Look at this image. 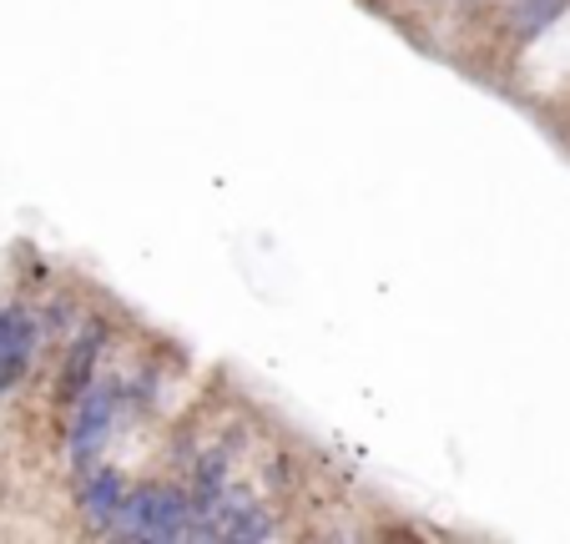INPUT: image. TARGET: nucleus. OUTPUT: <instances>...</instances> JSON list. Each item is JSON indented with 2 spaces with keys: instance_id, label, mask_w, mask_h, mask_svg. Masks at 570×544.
Segmentation results:
<instances>
[{
  "instance_id": "1",
  "label": "nucleus",
  "mask_w": 570,
  "mask_h": 544,
  "mask_svg": "<svg viewBox=\"0 0 570 544\" xmlns=\"http://www.w3.org/2000/svg\"><path fill=\"white\" fill-rule=\"evenodd\" d=\"M111 540H131V544L187 540V489L183 484H157V479L127 489L117 524H111Z\"/></svg>"
},
{
  "instance_id": "2",
  "label": "nucleus",
  "mask_w": 570,
  "mask_h": 544,
  "mask_svg": "<svg viewBox=\"0 0 570 544\" xmlns=\"http://www.w3.org/2000/svg\"><path fill=\"white\" fill-rule=\"evenodd\" d=\"M121 404H127L121 378H91V384L76 394L71 434H66V459H71L76 479L101 464V448L111 444V428H117V418H121Z\"/></svg>"
},
{
  "instance_id": "3",
  "label": "nucleus",
  "mask_w": 570,
  "mask_h": 544,
  "mask_svg": "<svg viewBox=\"0 0 570 544\" xmlns=\"http://www.w3.org/2000/svg\"><path fill=\"white\" fill-rule=\"evenodd\" d=\"M41 343H46L41 323H36L31 308H21V303H6V308H0V398L31 374Z\"/></svg>"
},
{
  "instance_id": "4",
  "label": "nucleus",
  "mask_w": 570,
  "mask_h": 544,
  "mask_svg": "<svg viewBox=\"0 0 570 544\" xmlns=\"http://www.w3.org/2000/svg\"><path fill=\"white\" fill-rule=\"evenodd\" d=\"M121 500H127V474L107 469V464L81 474L76 510H81V524H87L91 534H111V524H117V514H121Z\"/></svg>"
},
{
  "instance_id": "5",
  "label": "nucleus",
  "mask_w": 570,
  "mask_h": 544,
  "mask_svg": "<svg viewBox=\"0 0 570 544\" xmlns=\"http://www.w3.org/2000/svg\"><path fill=\"white\" fill-rule=\"evenodd\" d=\"M101 353H107V323H101V318L81 323L71 353H66V363H61V378H56V398H61V404H76V394L97 378Z\"/></svg>"
},
{
  "instance_id": "6",
  "label": "nucleus",
  "mask_w": 570,
  "mask_h": 544,
  "mask_svg": "<svg viewBox=\"0 0 570 544\" xmlns=\"http://www.w3.org/2000/svg\"><path fill=\"white\" fill-rule=\"evenodd\" d=\"M570 0H510V36L515 41H535L540 31H550V21H560Z\"/></svg>"
}]
</instances>
